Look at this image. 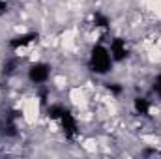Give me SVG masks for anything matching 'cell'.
<instances>
[{"instance_id": "obj_1", "label": "cell", "mask_w": 161, "mask_h": 159, "mask_svg": "<svg viewBox=\"0 0 161 159\" xmlns=\"http://www.w3.org/2000/svg\"><path fill=\"white\" fill-rule=\"evenodd\" d=\"M21 114L26 125H36L41 114V99L40 96H25L21 105Z\"/></svg>"}]
</instances>
